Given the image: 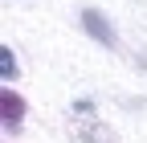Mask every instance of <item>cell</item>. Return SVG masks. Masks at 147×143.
Wrapping results in <instances>:
<instances>
[{"mask_svg":"<svg viewBox=\"0 0 147 143\" xmlns=\"http://www.w3.org/2000/svg\"><path fill=\"white\" fill-rule=\"evenodd\" d=\"M82 21H86V29L94 33V37H98L102 45H115V33H110V25H106V16H102V12H94V8H90V12L82 16Z\"/></svg>","mask_w":147,"mask_h":143,"instance_id":"6da1fadb","label":"cell"},{"mask_svg":"<svg viewBox=\"0 0 147 143\" xmlns=\"http://www.w3.org/2000/svg\"><path fill=\"white\" fill-rule=\"evenodd\" d=\"M0 106H4V127H16V123H21V115H25V102H21V94L4 90V94H0Z\"/></svg>","mask_w":147,"mask_h":143,"instance_id":"7a4b0ae2","label":"cell"},{"mask_svg":"<svg viewBox=\"0 0 147 143\" xmlns=\"http://www.w3.org/2000/svg\"><path fill=\"white\" fill-rule=\"evenodd\" d=\"M0 74H4V78L16 74V61H12V53H8V49H0Z\"/></svg>","mask_w":147,"mask_h":143,"instance_id":"3957f363","label":"cell"}]
</instances>
